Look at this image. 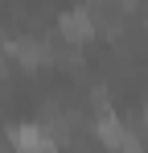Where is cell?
Here are the masks:
<instances>
[{"mask_svg": "<svg viewBox=\"0 0 148 153\" xmlns=\"http://www.w3.org/2000/svg\"><path fill=\"white\" fill-rule=\"evenodd\" d=\"M8 145L17 153H53L58 145H53V132H49L45 124H17V128H8Z\"/></svg>", "mask_w": 148, "mask_h": 153, "instance_id": "6da1fadb", "label": "cell"}, {"mask_svg": "<svg viewBox=\"0 0 148 153\" xmlns=\"http://www.w3.org/2000/svg\"><path fill=\"white\" fill-rule=\"evenodd\" d=\"M58 33H62L66 42H86L99 29H95L91 8H62V13H58Z\"/></svg>", "mask_w": 148, "mask_h": 153, "instance_id": "7a4b0ae2", "label": "cell"}]
</instances>
